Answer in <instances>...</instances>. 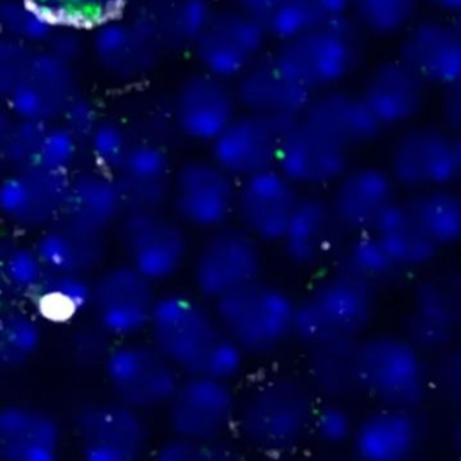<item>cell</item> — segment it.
Wrapping results in <instances>:
<instances>
[{
	"instance_id": "9a60e30c",
	"label": "cell",
	"mask_w": 461,
	"mask_h": 461,
	"mask_svg": "<svg viewBox=\"0 0 461 461\" xmlns=\"http://www.w3.org/2000/svg\"><path fill=\"white\" fill-rule=\"evenodd\" d=\"M239 180L212 158L176 167L168 210L188 229L210 231L234 222Z\"/></svg>"
},
{
	"instance_id": "6f0895ef",
	"label": "cell",
	"mask_w": 461,
	"mask_h": 461,
	"mask_svg": "<svg viewBox=\"0 0 461 461\" xmlns=\"http://www.w3.org/2000/svg\"><path fill=\"white\" fill-rule=\"evenodd\" d=\"M423 6H428L433 12L439 13V14L456 15L461 13V0H420Z\"/></svg>"
},
{
	"instance_id": "4316f807",
	"label": "cell",
	"mask_w": 461,
	"mask_h": 461,
	"mask_svg": "<svg viewBox=\"0 0 461 461\" xmlns=\"http://www.w3.org/2000/svg\"><path fill=\"white\" fill-rule=\"evenodd\" d=\"M90 50L99 68L120 83H137L158 71L166 53L126 15L90 31Z\"/></svg>"
},
{
	"instance_id": "8992f818",
	"label": "cell",
	"mask_w": 461,
	"mask_h": 461,
	"mask_svg": "<svg viewBox=\"0 0 461 461\" xmlns=\"http://www.w3.org/2000/svg\"><path fill=\"white\" fill-rule=\"evenodd\" d=\"M298 299L260 279L212 304L218 322L248 358H269L295 341Z\"/></svg>"
},
{
	"instance_id": "ee69618b",
	"label": "cell",
	"mask_w": 461,
	"mask_h": 461,
	"mask_svg": "<svg viewBox=\"0 0 461 461\" xmlns=\"http://www.w3.org/2000/svg\"><path fill=\"white\" fill-rule=\"evenodd\" d=\"M353 0H279L266 23L269 37L285 41L315 26L349 17Z\"/></svg>"
},
{
	"instance_id": "7dc6e473",
	"label": "cell",
	"mask_w": 461,
	"mask_h": 461,
	"mask_svg": "<svg viewBox=\"0 0 461 461\" xmlns=\"http://www.w3.org/2000/svg\"><path fill=\"white\" fill-rule=\"evenodd\" d=\"M115 339L101 328L95 321L79 320L72 323L66 337V357L80 372L102 371Z\"/></svg>"
},
{
	"instance_id": "3957f363",
	"label": "cell",
	"mask_w": 461,
	"mask_h": 461,
	"mask_svg": "<svg viewBox=\"0 0 461 461\" xmlns=\"http://www.w3.org/2000/svg\"><path fill=\"white\" fill-rule=\"evenodd\" d=\"M0 94L15 117L60 122L82 91L74 64L47 50L2 39Z\"/></svg>"
},
{
	"instance_id": "680465c9",
	"label": "cell",
	"mask_w": 461,
	"mask_h": 461,
	"mask_svg": "<svg viewBox=\"0 0 461 461\" xmlns=\"http://www.w3.org/2000/svg\"><path fill=\"white\" fill-rule=\"evenodd\" d=\"M449 442L453 452L461 458V411L456 412L455 420L450 426Z\"/></svg>"
},
{
	"instance_id": "30bf717a",
	"label": "cell",
	"mask_w": 461,
	"mask_h": 461,
	"mask_svg": "<svg viewBox=\"0 0 461 461\" xmlns=\"http://www.w3.org/2000/svg\"><path fill=\"white\" fill-rule=\"evenodd\" d=\"M101 372L113 398L145 414L164 411L183 377L149 339L141 337L115 341Z\"/></svg>"
},
{
	"instance_id": "ba28073f",
	"label": "cell",
	"mask_w": 461,
	"mask_h": 461,
	"mask_svg": "<svg viewBox=\"0 0 461 461\" xmlns=\"http://www.w3.org/2000/svg\"><path fill=\"white\" fill-rule=\"evenodd\" d=\"M188 230L172 212L147 210L126 212L113 233L123 261L158 285L187 268L194 250Z\"/></svg>"
},
{
	"instance_id": "83f0119b",
	"label": "cell",
	"mask_w": 461,
	"mask_h": 461,
	"mask_svg": "<svg viewBox=\"0 0 461 461\" xmlns=\"http://www.w3.org/2000/svg\"><path fill=\"white\" fill-rule=\"evenodd\" d=\"M398 58L429 87L461 79V40L453 20L420 17L399 39Z\"/></svg>"
},
{
	"instance_id": "db71d44e",
	"label": "cell",
	"mask_w": 461,
	"mask_h": 461,
	"mask_svg": "<svg viewBox=\"0 0 461 461\" xmlns=\"http://www.w3.org/2000/svg\"><path fill=\"white\" fill-rule=\"evenodd\" d=\"M101 120V114H99L95 104L82 93L72 102L60 122L79 142L83 152H85L86 147Z\"/></svg>"
},
{
	"instance_id": "d6986e66",
	"label": "cell",
	"mask_w": 461,
	"mask_h": 461,
	"mask_svg": "<svg viewBox=\"0 0 461 461\" xmlns=\"http://www.w3.org/2000/svg\"><path fill=\"white\" fill-rule=\"evenodd\" d=\"M72 172L12 171L0 185L5 222L23 233H41L66 212Z\"/></svg>"
},
{
	"instance_id": "5bb4252c",
	"label": "cell",
	"mask_w": 461,
	"mask_h": 461,
	"mask_svg": "<svg viewBox=\"0 0 461 461\" xmlns=\"http://www.w3.org/2000/svg\"><path fill=\"white\" fill-rule=\"evenodd\" d=\"M158 285L128 263L107 264L93 277L90 312L115 341L148 333L158 303Z\"/></svg>"
},
{
	"instance_id": "f6af8a7d",
	"label": "cell",
	"mask_w": 461,
	"mask_h": 461,
	"mask_svg": "<svg viewBox=\"0 0 461 461\" xmlns=\"http://www.w3.org/2000/svg\"><path fill=\"white\" fill-rule=\"evenodd\" d=\"M420 0H353L349 17L364 36L401 39L420 18Z\"/></svg>"
},
{
	"instance_id": "c3c4849f",
	"label": "cell",
	"mask_w": 461,
	"mask_h": 461,
	"mask_svg": "<svg viewBox=\"0 0 461 461\" xmlns=\"http://www.w3.org/2000/svg\"><path fill=\"white\" fill-rule=\"evenodd\" d=\"M40 12L59 23L91 31L121 14L128 0H28Z\"/></svg>"
},
{
	"instance_id": "4dcf8cb0",
	"label": "cell",
	"mask_w": 461,
	"mask_h": 461,
	"mask_svg": "<svg viewBox=\"0 0 461 461\" xmlns=\"http://www.w3.org/2000/svg\"><path fill=\"white\" fill-rule=\"evenodd\" d=\"M212 13L210 0H128L122 14L168 55L193 50Z\"/></svg>"
},
{
	"instance_id": "52a82bcc",
	"label": "cell",
	"mask_w": 461,
	"mask_h": 461,
	"mask_svg": "<svg viewBox=\"0 0 461 461\" xmlns=\"http://www.w3.org/2000/svg\"><path fill=\"white\" fill-rule=\"evenodd\" d=\"M363 36L352 18L315 26L279 42L280 66L312 94L342 87L360 68Z\"/></svg>"
},
{
	"instance_id": "d6a6232c",
	"label": "cell",
	"mask_w": 461,
	"mask_h": 461,
	"mask_svg": "<svg viewBox=\"0 0 461 461\" xmlns=\"http://www.w3.org/2000/svg\"><path fill=\"white\" fill-rule=\"evenodd\" d=\"M175 167L166 145L137 140L114 177L128 212L168 210Z\"/></svg>"
},
{
	"instance_id": "484cf974",
	"label": "cell",
	"mask_w": 461,
	"mask_h": 461,
	"mask_svg": "<svg viewBox=\"0 0 461 461\" xmlns=\"http://www.w3.org/2000/svg\"><path fill=\"white\" fill-rule=\"evenodd\" d=\"M345 237L328 196L303 191L277 245L291 267L310 272L333 263Z\"/></svg>"
},
{
	"instance_id": "ac0fdd59",
	"label": "cell",
	"mask_w": 461,
	"mask_h": 461,
	"mask_svg": "<svg viewBox=\"0 0 461 461\" xmlns=\"http://www.w3.org/2000/svg\"><path fill=\"white\" fill-rule=\"evenodd\" d=\"M268 37L258 18L237 7L214 10L193 52L203 71L231 82L264 55Z\"/></svg>"
},
{
	"instance_id": "b9f144b4",
	"label": "cell",
	"mask_w": 461,
	"mask_h": 461,
	"mask_svg": "<svg viewBox=\"0 0 461 461\" xmlns=\"http://www.w3.org/2000/svg\"><path fill=\"white\" fill-rule=\"evenodd\" d=\"M331 266L379 290L404 275L375 231L345 237Z\"/></svg>"
},
{
	"instance_id": "e575fe53",
	"label": "cell",
	"mask_w": 461,
	"mask_h": 461,
	"mask_svg": "<svg viewBox=\"0 0 461 461\" xmlns=\"http://www.w3.org/2000/svg\"><path fill=\"white\" fill-rule=\"evenodd\" d=\"M302 118L350 150L372 144L385 131L360 91L353 93L342 87L314 94Z\"/></svg>"
},
{
	"instance_id": "816d5d0a",
	"label": "cell",
	"mask_w": 461,
	"mask_h": 461,
	"mask_svg": "<svg viewBox=\"0 0 461 461\" xmlns=\"http://www.w3.org/2000/svg\"><path fill=\"white\" fill-rule=\"evenodd\" d=\"M153 450L158 461H231L240 457L239 447L229 439L199 441L168 436Z\"/></svg>"
},
{
	"instance_id": "7bdbcfd3",
	"label": "cell",
	"mask_w": 461,
	"mask_h": 461,
	"mask_svg": "<svg viewBox=\"0 0 461 461\" xmlns=\"http://www.w3.org/2000/svg\"><path fill=\"white\" fill-rule=\"evenodd\" d=\"M34 242L4 240L0 247V277L4 295L10 302H31L48 276Z\"/></svg>"
},
{
	"instance_id": "8d00e7d4",
	"label": "cell",
	"mask_w": 461,
	"mask_h": 461,
	"mask_svg": "<svg viewBox=\"0 0 461 461\" xmlns=\"http://www.w3.org/2000/svg\"><path fill=\"white\" fill-rule=\"evenodd\" d=\"M375 233L404 275L428 271L444 253L423 230L403 196L385 212Z\"/></svg>"
},
{
	"instance_id": "11a10c76",
	"label": "cell",
	"mask_w": 461,
	"mask_h": 461,
	"mask_svg": "<svg viewBox=\"0 0 461 461\" xmlns=\"http://www.w3.org/2000/svg\"><path fill=\"white\" fill-rule=\"evenodd\" d=\"M439 114H441L442 125L450 133H461V79L442 88Z\"/></svg>"
},
{
	"instance_id": "5b68a950",
	"label": "cell",
	"mask_w": 461,
	"mask_h": 461,
	"mask_svg": "<svg viewBox=\"0 0 461 461\" xmlns=\"http://www.w3.org/2000/svg\"><path fill=\"white\" fill-rule=\"evenodd\" d=\"M358 393L385 406L422 409L433 396L431 357L402 331H371L356 342Z\"/></svg>"
},
{
	"instance_id": "f907efd6",
	"label": "cell",
	"mask_w": 461,
	"mask_h": 461,
	"mask_svg": "<svg viewBox=\"0 0 461 461\" xmlns=\"http://www.w3.org/2000/svg\"><path fill=\"white\" fill-rule=\"evenodd\" d=\"M357 420L347 401L320 399L312 418V437L328 449L349 447Z\"/></svg>"
},
{
	"instance_id": "681fc988",
	"label": "cell",
	"mask_w": 461,
	"mask_h": 461,
	"mask_svg": "<svg viewBox=\"0 0 461 461\" xmlns=\"http://www.w3.org/2000/svg\"><path fill=\"white\" fill-rule=\"evenodd\" d=\"M134 141L136 137L123 121L102 117L85 152L90 158L91 166L114 174L125 160Z\"/></svg>"
},
{
	"instance_id": "bcb514c9",
	"label": "cell",
	"mask_w": 461,
	"mask_h": 461,
	"mask_svg": "<svg viewBox=\"0 0 461 461\" xmlns=\"http://www.w3.org/2000/svg\"><path fill=\"white\" fill-rule=\"evenodd\" d=\"M58 25L28 0H2L0 4L2 39L45 50Z\"/></svg>"
},
{
	"instance_id": "f35d334b",
	"label": "cell",
	"mask_w": 461,
	"mask_h": 461,
	"mask_svg": "<svg viewBox=\"0 0 461 461\" xmlns=\"http://www.w3.org/2000/svg\"><path fill=\"white\" fill-rule=\"evenodd\" d=\"M45 321L32 306L10 302L0 312V366L5 371H20L41 352Z\"/></svg>"
},
{
	"instance_id": "7c38bea8",
	"label": "cell",
	"mask_w": 461,
	"mask_h": 461,
	"mask_svg": "<svg viewBox=\"0 0 461 461\" xmlns=\"http://www.w3.org/2000/svg\"><path fill=\"white\" fill-rule=\"evenodd\" d=\"M402 333L430 357L461 339V266L423 272L410 294Z\"/></svg>"
},
{
	"instance_id": "6da1fadb",
	"label": "cell",
	"mask_w": 461,
	"mask_h": 461,
	"mask_svg": "<svg viewBox=\"0 0 461 461\" xmlns=\"http://www.w3.org/2000/svg\"><path fill=\"white\" fill-rule=\"evenodd\" d=\"M147 334L183 375L234 383L249 360L221 328L212 304L194 291L160 293Z\"/></svg>"
},
{
	"instance_id": "9f6ffc18",
	"label": "cell",
	"mask_w": 461,
	"mask_h": 461,
	"mask_svg": "<svg viewBox=\"0 0 461 461\" xmlns=\"http://www.w3.org/2000/svg\"><path fill=\"white\" fill-rule=\"evenodd\" d=\"M234 7L258 18L264 26L279 0H231ZM267 29V28H266Z\"/></svg>"
},
{
	"instance_id": "1f68e13d",
	"label": "cell",
	"mask_w": 461,
	"mask_h": 461,
	"mask_svg": "<svg viewBox=\"0 0 461 461\" xmlns=\"http://www.w3.org/2000/svg\"><path fill=\"white\" fill-rule=\"evenodd\" d=\"M63 442V425L50 410L28 402L0 409V460L56 461Z\"/></svg>"
},
{
	"instance_id": "4fadbf2b",
	"label": "cell",
	"mask_w": 461,
	"mask_h": 461,
	"mask_svg": "<svg viewBox=\"0 0 461 461\" xmlns=\"http://www.w3.org/2000/svg\"><path fill=\"white\" fill-rule=\"evenodd\" d=\"M240 393L233 383L206 375H183L164 409L169 436L222 441L236 431Z\"/></svg>"
},
{
	"instance_id": "e0dca14e",
	"label": "cell",
	"mask_w": 461,
	"mask_h": 461,
	"mask_svg": "<svg viewBox=\"0 0 461 461\" xmlns=\"http://www.w3.org/2000/svg\"><path fill=\"white\" fill-rule=\"evenodd\" d=\"M82 152L63 123L26 120L5 110L0 121V158L9 172H74Z\"/></svg>"
},
{
	"instance_id": "2e32d148",
	"label": "cell",
	"mask_w": 461,
	"mask_h": 461,
	"mask_svg": "<svg viewBox=\"0 0 461 461\" xmlns=\"http://www.w3.org/2000/svg\"><path fill=\"white\" fill-rule=\"evenodd\" d=\"M387 169L406 195L456 185L455 134L444 125L406 126L391 145Z\"/></svg>"
},
{
	"instance_id": "603a6c76",
	"label": "cell",
	"mask_w": 461,
	"mask_h": 461,
	"mask_svg": "<svg viewBox=\"0 0 461 461\" xmlns=\"http://www.w3.org/2000/svg\"><path fill=\"white\" fill-rule=\"evenodd\" d=\"M428 425L422 409L375 404L358 417L348 449L363 461H409L422 452Z\"/></svg>"
},
{
	"instance_id": "f5cc1de1",
	"label": "cell",
	"mask_w": 461,
	"mask_h": 461,
	"mask_svg": "<svg viewBox=\"0 0 461 461\" xmlns=\"http://www.w3.org/2000/svg\"><path fill=\"white\" fill-rule=\"evenodd\" d=\"M433 395L461 411V339L431 357Z\"/></svg>"
},
{
	"instance_id": "277c9868",
	"label": "cell",
	"mask_w": 461,
	"mask_h": 461,
	"mask_svg": "<svg viewBox=\"0 0 461 461\" xmlns=\"http://www.w3.org/2000/svg\"><path fill=\"white\" fill-rule=\"evenodd\" d=\"M379 293V288L331 267L298 299L295 341L304 349L358 341L374 328Z\"/></svg>"
},
{
	"instance_id": "f1b7e54d",
	"label": "cell",
	"mask_w": 461,
	"mask_h": 461,
	"mask_svg": "<svg viewBox=\"0 0 461 461\" xmlns=\"http://www.w3.org/2000/svg\"><path fill=\"white\" fill-rule=\"evenodd\" d=\"M234 90L245 112L285 122L303 117L314 95L280 66L274 53H264L237 77Z\"/></svg>"
},
{
	"instance_id": "8fae6325",
	"label": "cell",
	"mask_w": 461,
	"mask_h": 461,
	"mask_svg": "<svg viewBox=\"0 0 461 461\" xmlns=\"http://www.w3.org/2000/svg\"><path fill=\"white\" fill-rule=\"evenodd\" d=\"M71 425L86 461H137L152 447L147 414L113 396L77 404Z\"/></svg>"
},
{
	"instance_id": "74e56055",
	"label": "cell",
	"mask_w": 461,
	"mask_h": 461,
	"mask_svg": "<svg viewBox=\"0 0 461 461\" xmlns=\"http://www.w3.org/2000/svg\"><path fill=\"white\" fill-rule=\"evenodd\" d=\"M356 342H331L306 349V379L318 398L348 401L360 395L356 379Z\"/></svg>"
},
{
	"instance_id": "60d3db41",
	"label": "cell",
	"mask_w": 461,
	"mask_h": 461,
	"mask_svg": "<svg viewBox=\"0 0 461 461\" xmlns=\"http://www.w3.org/2000/svg\"><path fill=\"white\" fill-rule=\"evenodd\" d=\"M93 277L48 274L31 306L45 323L72 325L90 312Z\"/></svg>"
},
{
	"instance_id": "d590c367",
	"label": "cell",
	"mask_w": 461,
	"mask_h": 461,
	"mask_svg": "<svg viewBox=\"0 0 461 461\" xmlns=\"http://www.w3.org/2000/svg\"><path fill=\"white\" fill-rule=\"evenodd\" d=\"M126 212L125 201L112 172L94 166L72 172L66 220L88 230L109 234Z\"/></svg>"
},
{
	"instance_id": "94428289",
	"label": "cell",
	"mask_w": 461,
	"mask_h": 461,
	"mask_svg": "<svg viewBox=\"0 0 461 461\" xmlns=\"http://www.w3.org/2000/svg\"><path fill=\"white\" fill-rule=\"evenodd\" d=\"M452 20L453 23H455L456 29H457V33L461 40V13L456 15V17H453Z\"/></svg>"
},
{
	"instance_id": "f546056e",
	"label": "cell",
	"mask_w": 461,
	"mask_h": 461,
	"mask_svg": "<svg viewBox=\"0 0 461 461\" xmlns=\"http://www.w3.org/2000/svg\"><path fill=\"white\" fill-rule=\"evenodd\" d=\"M429 86L401 59L377 63L366 75L360 94L380 125L403 129L418 120L428 102Z\"/></svg>"
},
{
	"instance_id": "44dd1931",
	"label": "cell",
	"mask_w": 461,
	"mask_h": 461,
	"mask_svg": "<svg viewBox=\"0 0 461 461\" xmlns=\"http://www.w3.org/2000/svg\"><path fill=\"white\" fill-rule=\"evenodd\" d=\"M350 149L304 118L283 139L277 168L302 191L330 190L348 171Z\"/></svg>"
},
{
	"instance_id": "ab89813d",
	"label": "cell",
	"mask_w": 461,
	"mask_h": 461,
	"mask_svg": "<svg viewBox=\"0 0 461 461\" xmlns=\"http://www.w3.org/2000/svg\"><path fill=\"white\" fill-rule=\"evenodd\" d=\"M404 199L423 230L442 252L461 247V187L445 185L406 195Z\"/></svg>"
},
{
	"instance_id": "cb8c5ba5",
	"label": "cell",
	"mask_w": 461,
	"mask_h": 461,
	"mask_svg": "<svg viewBox=\"0 0 461 461\" xmlns=\"http://www.w3.org/2000/svg\"><path fill=\"white\" fill-rule=\"evenodd\" d=\"M303 191L277 167L240 180L234 222L263 245H277Z\"/></svg>"
},
{
	"instance_id": "836d02e7",
	"label": "cell",
	"mask_w": 461,
	"mask_h": 461,
	"mask_svg": "<svg viewBox=\"0 0 461 461\" xmlns=\"http://www.w3.org/2000/svg\"><path fill=\"white\" fill-rule=\"evenodd\" d=\"M37 252L50 274L94 277L109 258V237L61 218L37 234Z\"/></svg>"
},
{
	"instance_id": "ffe728a7",
	"label": "cell",
	"mask_w": 461,
	"mask_h": 461,
	"mask_svg": "<svg viewBox=\"0 0 461 461\" xmlns=\"http://www.w3.org/2000/svg\"><path fill=\"white\" fill-rule=\"evenodd\" d=\"M171 102L180 136L209 145L236 120L241 109L230 80L203 69L185 77Z\"/></svg>"
},
{
	"instance_id": "9c48e42d",
	"label": "cell",
	"mask_w": 461,
	"mask_h": 461,
	"mask_svg": "<svg viewBox=\"0 0 461 461\" xmlns=\"http://www.w3.org/2000/svg\"><path fill=\"white\" fill-rule=\"evenodd\" d=\"M188 271L194 293L214 303L263 279V244L236 222L206 231L194 248Z\"/></svg>"
},
{
	"instance_id": "7402d4cb",
	"label": "cell",
	"mask_w": 461,
	"mask_h": 461,
	"mask_svg": "<svg viewBox=\"0 0 461 461\" xmlns=\"http://www.w3.org/2000/svg\"><path fill=\"white\" fill-rule=\"evenodd\" d=\"M337 222L347 236L376 230L385 212L402 198L387 167L350 166L328 195Z\"/></svg>"
},
{
	"instance_id": "d4e9b609",
	"label": "cell",
	"mask_w": 461,
	"mask_h": 461,
	"mask_svg": "<svg viewBox=\"0 0 461 461\" xmlns=\"http://www.w3.org/2000/svg\"><path fill=\"white\" fill-rule=\"evenodd\" d=\"M293 123L253 113L239 114L210 144L212 158L239 182L275 168Z\"/></svg>"
},
{
	"instance_id": "7a4b0ae2",
	"label": "cell",
	"mask_w": 461,
	"mask_h": 461,
	"mask_svg": "<svg viewBox=\"0 0 461 461\" xmlns=\"http://www.w3.org/2000/svg\"><path fill=\"white\" fill-rule=\"evenodd\" d=\"M318 402L306 377L290 372L258 377L240 393L234 434L261 455H291L312 437Z\"/></svg>"
},
{
	"instance_id": "91938a15",
	"label": "cell",
	"mask_w": 461,
	"mask_h": 461,
	"mask_svg": "<svg viewBox=\"0 0 461 461\" xmlns=\"http://www.w3.org/2000/svg\"><path fill=\"white\" fill-rule=\"evenodd\" d=\"M456 185L461 187V133L455 134Z\"/></svg>"
}]
</instances>
